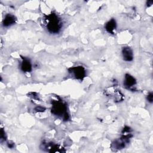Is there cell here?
Wrapping results in <instances>:
<instances>
[{"mask_svg":"<svg viewBox=\"0 0 153 153\" xmlns=\"http://www.w3.org/2000/svg\"><path fill=\"white\" fill-rule=\"evenodd\" d=\"M46 149H47V151L49 152H63V148H62L61 147H60L59 145H54L53 143H48L46 144L45 146Z\"/></svg>","mask_w":153,"mask_h":153,"instance_id":"cell-9","label":"cell"},{"mask_svg":"<svg viewBox=\"0 0 153 153\" xmlns=\"http://www.w3.org/2000/svg\"><path fill=\"white\" fill-rule=\"evenodd\" d=\"M16 21V19L14 16L8 14H7L3 20V25L5 27H8L10 26L11 25H13L15 23Z\"/></svg>","mask_w":153,"mask_h":153,"instance_id":"cell-7","label":"cell"},{"mask_svg":"<svg viewBox=\"0 0 153 153\" xmlns=\"http://www.w3.org/2000/svg\"><path fill=\"white\" fill-rule=\"evenodd\" d=\"M5 138H6V137H5V132L4 131L3 129L2 128L1 130V141L5 140Z\"/></svg>","mask_w":153,"mask_h":153,"instance_id":"cell-11","label":"cell"},{"mask_svg":"<svg viewBox=\"0 0 153 153\" xmlns=\"http://www.w3.org/2000/svg\"><path fill=\"white\" fill-rule=\"evenodd\" d=\"M147 100L148 102H149L150 103L152 102V100H153V94L152 93H149L147 96Z\"/></svg>","mask_w":153,"mask_h":153,"instance_id":"cell-10","label":"cell"},{"mask_svg":"<svg viewBox=\"0 0 153 153\" xmlns=\"http://www.w3.org/2000/svg\"><path fill=\"white\" fill-rule=\"evenodd\" d=\"M51 112L56 115L63 117L64 120L68 119L69 115L67 113L66 106L60 101H54L53 102Z\"/></svg>","mask_w":153,"mask_h":153,"instance_id":"cell-2","label":"cell"},{"mask_svg":"<svg viewBox=\"0 0 153 153\" xmlns=\"http://www.w3.org/2000/svg\"><path fill=\"white\" fill-rule=\"evenodd\" d=\"M68 71L70 74L73 75L74 76L78 79L82 80L85 76V70L84 68L81 66L70 68Z\"/></svg>","mask_w":153,"mask_h":153,"instance_id":"cell-3","label":"cell"},{"mask_svg":"<svg viewBox=\"0 0 153 153\" xmlns=\"http://www.w3.org/2000/svg\"><path fill=\"white\" fill-rule=\"evenodd\" d=\"M116 28V22L114 19H111L106 23L105 25V29L106 31L110 33L114 34V30Z\"/></svg>","mask_w":153,"mask_h":153,"instance_id":"cell-8","label":"cell"},{"mask_svg":"<svg viewBox=\"0 0 153 153\" xmlns=\"http://www.w3.org/2000/svg\"><path fill=\"white\" fill-rule=\"evenodd\" d=\"M122 54H123V59L125 61L130 62L133 59V51L128 47H124L123 48V50H122Z\"/></svg>","mask_w":153,"mask_h":153,"instance_id":"cell-4","label":"cell"},{"mask_svg":"<svg viewBox=\"0 0 153 153\" xmlns=\"http://www.w3.org/2000/svg\"><path fill=\"white\" fill-rule=\"evenodd\" d=\"M35 110L36 111H38V112H43V111H45V108H42V107H41V106H38V107H36L35 108Z\"/></svg>","mask_w":153,"mask_h":153,"instance_id":"cell-12","label":"cell"},{"mask_svg":"<svg viewBox=\"0 0 153 153\" xmlns=\"http://www.w3.org/2000/svg\"><path fill=\"white\" fill-rule=\"evenodd\" d=\"M21 69L25 72H29L32 70V65L28 59L23 57L21 63Z\"/></svg>","mask_w":153,"mask_h":153,"instance_id":"cell-6","label":"cell"},{"mask_svg":"<svg viewBox=\"0 0 153 153\" xmlns=\"http://www.w3.org/2000/svg\"><path fill=\"white\" fill-rule=\"evenodd\" d=\"M136 84V81L133 76H132L131 75L128 74H126L124 84L127 88H131L135 85Z\"/></svg>","mask_w":153,"mask_h":153,"instance_id":"cell-5","label":"cell"},{"mask_svg":"<svg viewBox=\"0 0 153 153\" xmlns=\"http://www.w3.org/2000/svg\"><path fill=\"white\" fill-rule=\"evenodd\" d=\"M45 25L48 32L51 33H57L61 29L62 23L60 18L52 13L45 17Z\"/></svg>","mask_w":153,"mask_h":153,"instance_id":"cell-1","label":"cell"}]
</instances>
